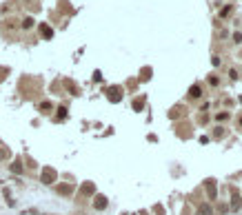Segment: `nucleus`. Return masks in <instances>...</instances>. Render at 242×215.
Returning <instances> with one entry per match:
<instances>
[{
  "mask_svg": "<svg viewBox=\"0 0 242 215\" xmlns=\"http://www.w3.org/2000/svg\"><path fill=\"white\" fill-rule=\"evenodd\" d=\"M42 182L44 184H53L56 182V171L53 169H44L42 171Z\"/></svg>",
  "mask_w": 242,
  "mask_h": 215,
  "instance_id": "f257e3e1",
  "label": "nucleus"
},
{
  "mask_svg": "<svg viewBox=\"0 0 242 215\" xmlns=\"http://www.w3.org/2000/svg\"><path fill=\"white\" fill-rule=\"evenodd\" d=\"M93 206L98 208V211H102V208L107 206V197L104 195H98V197H95V202H93Z\"/></svg>",
  "mask_w": 242,
  "mask_h": 215,
  "instance_id": "f03ea898",
  "label": "nucleus"
},
{
  "mask_svg": "<svg viewBox=\"0 0 242 215\" xmlns=\"http://www.w3.org/2000/svg\"><path fill=\"white\" fill-rule=\"evenodd\" d=\"M107 93H109V98H111V100H116V102L120 100V89H118V87H111Z\"/></svg>",
  "mask_w": 242,
  "mask_h": 215,
  "instance_id": "7ed1b4c3",
  "label": "nucleus"
},
{
  "mask_svg": "<svg viewBox=\"0 0 242 215\" xmlns=\"http://www.w3.org/2000/svg\"><path fill=\"white\" fill-rule=\"evenodd\" d=\"M40 31H42V36H44V38H51V36H53V31L49 29L47 25H40Z\"/></svg>",
  "mask_w": 242,
  "mask_h": 215,
  "instance_id": "20e7f679",
  "label": "nucleus"
},
{
  "mask_svg": "<svg viewBox=\"0 0 242 215\" xmlns=\"http://www.w3.org/2000/svg\"><path fill=\"white\" fill-rule=\"evenodd\" d=\"M207 186H209V195L216 197V184H213V180H209V182H207Z\"/></svg>",
  "mask_w": 242,
  "mask_h": 215,
  "instance_id": "39448f33",
  "label": "nucleus"
},
{
  "mask_svg": "<svg viewBox=\"0 0 242 215\" xmlns=\"http://www.w3.org/2000/svg\"><path fill=\"white\" fill-rule=\"evenodd\" d=\"M11 171H14V173H22V164L20 162H14V164H11Z\"/></svg>",
  "mask_w": 242,
  "mask_h": 215,
  "instance_id": "423d86ee",
  "label": "nucleus"
},
{
  "mask_svg": "<svg viewBox=\"0 0 242 215\" xmlns=\"http://www.w3.org/2000/svg\"><path fill=\"white\" fill-rule=\"evenodd\" d=\"M22 27H25V29L33 27V18H25V20H22Z\"/></svg>",
  "mask_w": 242,
  "mask_h": 215,
  "instance_id": "0eeeda50",
  "label": "nucleus"
},
{
  "mask_svg": "<svg viewBox=\"0 0 242 215\" xmlns=\"http://www.w3.org/2000/svg\"><path fill=\"white\" fill-rule=\"evenodd\" d=\"M82 193H93V184H84L82 186Z\"/></svg>",
  "mask_w": 242,
  "mask_h": 215,
  "instance_id": "6e6552de",
  "label": "nucleus"
},
{
  "mask_svg": "<svg viewBox=\"0 0 242 215\" xmlns=\"http://www.w3.org/2000/svg\"><path fill=\"white\" fill-rule=\"evenodd\" d=\"M191 95H193V98H198V95H200V87H191Z\"/></svg>",
  "mask_w": 242,
  "mask_h": 215,
  "instance_id": "1a4fd4ad",
  "label": "nucleus"
},
{
  "mask_svg": "<svg viewBox=\"0 0 242 215\" xmlns=\"http://www.w3.org/2000/svg\"><path fill=\"white\" fill-rule=\"evenodd\" d=\"M58 191H60V193H71V186H60Z\"/></svg>",
  "mask_w": 242,
  "mask_h": 215,
  "instance_id": "9d476101",
  "label": "nucleus"
},
{
  "mask_svg": "<svg viewBox=\"0 0 242 215\" xmlns=\"http://www.w3.org/2000/svg\"><path fill=\"white\" fill-rule=\"evenodd\" d=\"M202 215H211V208L209 206H202Z\"/></svg>",
  "mask_w": 242,
  "mask_h": 215,
  "instance_id": "9b49d317",
  "label": "nucleus"
},
{
  "mask_svg": "<svg viewBox=\"0 0 242 215\" xmlns=\"http://www.w3.org/2000/svg\"><path fill=\"white\" fill-rule=\"evenodd\" d=\"M7 155H9V153H7V151H5V149L0 151V160H2V157H7Z\"/></svg>",
  "mask_w": 242,
  "mask_h": 215,
  "instance_id": "f8f14e48",
  "label": "nucleus"
}]
</instances>
